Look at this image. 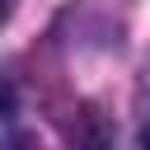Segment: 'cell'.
Segmentation results:
<instances>
[{"label":"cell","mask_w":150,"mask_h":150,"mask_svg":"<svg viewBox=\"0 0 150 150\" xmlns=\"http://www.w3.org/2000/svg\"><path fill=\"white\" fill-rule=\"evenodd\" d=\"M141 141H145V145H150V127H145V131H141Z\"/></svg>","instance_id":"cell-1"}]
</instances>
